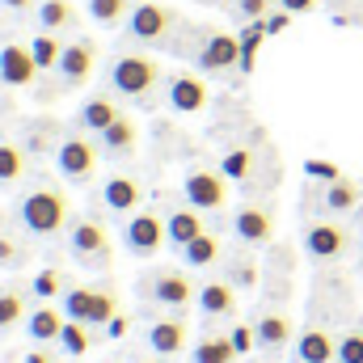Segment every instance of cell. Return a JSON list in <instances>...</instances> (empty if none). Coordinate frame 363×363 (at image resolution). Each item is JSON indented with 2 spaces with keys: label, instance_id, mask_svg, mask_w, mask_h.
<instances>
[{
  "label": "cell",
  "instance_id": "22",
  "mask_svg": "<svg viewBox=\"0 0 363 363\" xmlns=\"http://www.w3.org/2000/svg\"><path fill=\"white\" fill-rule=\"evenodd\" d=\"M114 118H118V110H114V101H110V97H89V101L81 106V114H77L81 131H93V135H101Z\"/></svg>",
  "mask_w": 363,
  "mask_h": 363
},
{
  "label": "cell",
  "instance_id": "33",
  "mask_svg": "<svg viewBox=\"0 0 363 363\" xmlns=\"http://www.w3.org/2000/svg\"><path fill=\"white\" fill-rule=\"evenodd\" d=\"M30 291H34L38 300H55V296H64V291H68V283H64V274L55 271V267H47V271H38V274H34Z\"/></svg>",
  "mask_w": 363,
  "mask_h": 363
},
{
  "label": "cell",
  "instance_id": "35",
  "mask_svg": "<svg viewBox=\"0 0 363 363\" xmlns=\"http://www.w3.org/2000/svg\"><path fill=\"white\" fill-rule=\"evenodd\" d=\"M114 308H118L114 291H110V287H93V313H89V325H110V321H114Z\"/></svg>",
  "mask_w": 363,
  "mask_h": 363
},
{
  "label": "cell",
  "instance_id": "37",
  "mask_svg": "<svg viewBox=\"0 0 363 363\" xmlns=\"http://www.w3.org/2000/svg\"><path fill=\"white\" fill-rule=\"evenodd\" d=\"M338 363H363V330H351L338 338Z\"/></svg>",
  "mask_w": 363,
  "mask_h": 363
},
{
  "label": "cell",
  "instance_id": "38",
  "mask_svg": "<svg viewBox=\"0 0 363 363\" xmlns=\"http://www.w3.org/2000/svg\"><path fill=\"white\" fill-rule=\"evenodd\" d=\"M228 338H233V347H237V355H250V351L258 347V330H250V325H237V330H233Z\"/></svg>",
  "mask_w": 363,
  "mask_h": 363
},
{
  "label": "cell",
  "instance_id": "47",
  "mask_svg": "<svg viewBox=\"0 0 363 363\" xmlns=\"http://www.w3.org/2000/svg\"><path fill=\"white\" fill-rule=\"evenodd\" d=\"M0 4H9V9H13V13H21V9H30V4H34V0H0Z\"/></svg>",
  "mask_w": 363,
  "mask_h": 363
},
{
  "label": "cell",
  "instance_id": "42",
  "mask_svg": "<svg viewBox=\"0 0 363 363\" xmlns=\"http://www.w3.org/2000/svg\"><path fill=\"white\" fill-rule=\"evenodd\" d=\"M241 13H245L250 21H262V17L271 13V0H241Z\"/></svg>",
  "mask_w": 363,
  "mask_h": 363
},
{
  "label": "cell",
  "instance_id": "25",
  "mask_svg": "<svg viewBox=\"0 0 363 363\" xmlns=\"http://www.w3.org/2000/svg\"><path fill=\"white\" fill-rule=\"evenodd\" d=\"M178 254H182V262H186V267H211V262L220 258V237H211V233H199L190 245H182Z\"/></svg>",
  "mask_w": 363,
  "mask_h": 363
},
{
  "label": "cell",
  "instance_id": "43",
  "mask_svg": "<svg viewBox=\"0 0 363 363\" xmlns=\"http://www.w3.org/2000/svg\"><path fill=\"white\" fill-rule=\"evenodd\" d=\"M233 279H237V283H245V287H250V283H254V279H258V271H254V262H237V271H233Z\"/></svg>",
  "mask_w": 363,
  "mask_h": 363
},
{
  "label": "cell",
  "instance_id": "24",
  "mask_svg": "<svg viewBox=\"0 0 363 363\" xmlns=\"http://www.w3.org/2000/svg\"><path fill=\"white\" fill-rule=\"evenodd\" d=\"M135 4H140V0H89V17L97 21V26L114 30V26H123V21L131 17Z\"/></svg>",
  "mask_w": 363,
  "mask_h": 363
},
{
  "label": "cell",
  "instance_id": "23",
  "mask_svg": "<svg viewBox=\"0 0 363 363\" xmlns=\"http://www.w3.org/2000/svg\"><path fill=\"white\" fill-rule=\"evenodd\" d=\"M101 199H106L110 211H135L140 207V182L135 178H110L106 190H101Z\"/></svg>",
  "mask_w": 363,
  "mask_h": 363
},
{
  "label": "cell",
  "instance_id": "46",
  "mask_svg": "<svg viewBox=\"0 0 363 363\" xmlns=\"http://www.w3.org/2000/svg\"><path fill=\"white\" fill-rule=\"evenodd\" d=\"M26 363H51V355H47V351H30V355H26Z\"/></svg>",
  "mask_w": 363,
  "mask_h": 363
},
{
  "label": "cell",
  "instance_id": "8",
  "mask_svg": "<svg viewBox=\"0 0 363 363\" xmlns=\"http://www.w3.org/2000/svg\"><path fill=\"white\" fill-rule=\"evenodd\" d=\"M199 68L203 72H228V68H241V38L237 34H224V30H216V34H207L203 38V47H199Z\"/></svg>",
  "mask_w": 363,
  "mask_h": 363
},
{
  "label": "cell",
  "instance_id": "12",
  "mask_svg": "<svg viewBox=\"0 0 363 363\" xmlns=\"http://www.w3.org/2000/svg\"><path fill=\"white\" fill-rule=\"evenodd\" d=\"M148 347L161 355V359H174L186 351V321L182 317H161L148 325Z\"/></svg>",
  "mask_w": 363,
  "mask_h": 363
},
{
  "label": "cell",
  "instance_id": "28",
  "mask_svg": "<svg viewBox=\"0 0 363 363\" xmlns=\"http://www.w3.org/2000/svg\"><path fill=\"white\" fill-rule=\"evenodd\" d=\"M38 21H43L47 30H64V26L77 21V9H72L68 0H43V4H38Z\"/></svg>",
  "mask_w": 363,
  "mask_h": 363
},
{
  "label": "cell",
  "instance_id": "11",
  "mask_svg": "<svg viewBox=\"0 0 363 363\" xmlns=\"http://www.w3.org/2000/svg\"><path fill=\"white\" fill-rule=\"evenodd\" d=\"M148 291H152V300L165 304V308H186V304L194 300V283L182 271H157Z\"/></svg>",
  "mask_w": 363,
  "mask_h": 363
},
{
  "label": "cell",
  "instance_id": "45",
  "mask_svg": "<svg viewBox=\"0 0 363 363\" xmlns=\"http://www.w3.org/2000/svg\"><path fill=\"white\" fill-rule=\"evenodd\" d=\"M106 334H110V338H123V334H127V321H123V317H114V321L106 325Z\"/></svg>",
  "mask_w": 363,
  "mask_h": 363
},
{
  "label": "cell",
  "instance_id": "2",
  "mask_svg": "<svg viewBox=\"0 0 363 363\" xmlns=\"http://www.w3.org/2000/svg\"><path fill=\"white\" fill-rule=\"evenodd\" d=\"M161 81V64L152 55H118L110 64V89H118L123 97H144Z\"/></svg>",
  "mask_w": 363,
  "mask_h": 363
},
{
  "label": "cell",
  "instance_id": "44",
  "mask_svg": "<svg viewBox=\"0 0 363 363\" xmlns=\"http://www.w3.org/2000/svg\"><path fill=\"white\" fill-rule=\"evenodd\" d=\"M317 0H279V9H287V13H308Z\"/></svg>",
  "mask_w": 363,
  "mask_h": 363
},
{
  "label": "cell",
  "instance_id": "36",
  "mask_svg": "<svg viewBox=\"0 0 363 363\" xmlns=\"http://www.w3.org/2000/svg\"><path fill=\"white\" fill-rule=\"evenodd\" d=\"M220 174H224V178H250V174H254V157H250L245 148H237V152H228V157H224Z\"/></svg>",
  "mask_w": 363,
  "mask_h": 363
},
{
  "label": "cell",
  "instance_id": "18",
  "mask_svg": "<svg viewBox=\"0 0 363 363\" xmlns=\"http://www.w3.org/2000/svg\"><path fill=\"white\" fill-rule=\"evenodd\" d=\"M165 228H169V245H174V250L190 245L199 233H207V228H203V216H199V207H178V211L165 220Z\"/></svg>",
  "mask_w": 363,
  "mask_h": 363
},
{
  "label": "cell",
  "instance_id": "27",
  "mask_svg": "<svg viewBox=\"0 0 363 363\" xmlns=\"http://www.w3.org/2000/svg\"><path fill=\"white\" fill-rule=\"evenodd\" d=\"M26 174V148L21 144H0V186H13Z\"/></svg>",
  "mask_w": 363,
  "mask_h": 363
},
{
  "label": "cell",
  "instance_id": "20",
  "mask_svg": "<svg viewBox=\"0 0 363 363\" xmlns=\"http://www.w3.org/2000/svg\"><path fill=\"white\" fill-rule=\"evenodd\" d=\"M254 330H258V347H267V351H283L291 342V321L283 313H262Z\"/></svg>",
  "mask_w": 363,
  "mask_h": 363
},
{
  "label": "cell",
  "instance_id": "41",
  "mask_svg": "<svg viewBox=\"0 0 363 363\" xmlns=\"http://www.w3.org/2000/svg\"><path fill=\"white\" fill-rule=\"evenodd\" d=\"M287 26H291V13H287V9H274V13L262 17V30H267V34H279V30H287Z\"/></svg>",
  "mask_w": 363,
  "mask_h": 363
},
{
  "label": "cell",
  "instance_id": "19",
  "mask_svg": "<svg viewBox=\"0 0 363 363\" xmlns=\"http://www.w3.org/2000/svg\"><path fill=\"white\" fill-rule=\"evenodd\" d=\"M199 308H203L207 317H233V313H237L233 283H203V287H199Z\"/></svg>",
  "mask_w": 363,
  "mask_h": 363
},
{
  "label": "cell",
  "instance_id": "21",
  "mask_svg": "<svg viewBox=\"0 0 363 363\" xmlns=\"http://www.w3.org/2000/svg\"><path fill=\"white\" fill-rule=\"evenodd\" d=\"M101 148H106L110 157H127V152H135V123H131L127 114H118V118L101 131Z\"/></svg>",
  "mask_w": 363,
  "mask_h": 363
},
{
  "label": "cell",
  "instance_id": "34",
  "mask_svg": "<svg viewBox=\"0 0 363 363\" xmlns=\"http://www.w3.org/2000/svg\"><path fill=\"white\" fill-rule=\"evenodd\" d=\"M21 317H30L26 313V296L21 291H0V330H13Z\"/></svg>",
  "mask_w": 363,
  "mask_h": 363
},
{
  "label": "cell",
  "instance_id": "14",
  "mask_svg": "<svg viewBox=\"0 0 363 363\" xmlns=\"http://www.w3.org/2000/svg\"><path fill=\"white\" fill-rule=\"evenodd\" d=\"M64 325H68V313L51 308V300H43V304L26 317V330H30V338H34V342H60Z\"/></svg>",
  "mask_w": 363,
  "mask_h": 363
},
{
  "label": "cell",
  "instance_id": "16",
  "mask_svg": "<svg viewBox=\"0 0 363 363\" xmlns=\"http://www.w3.org/2000/svg\"><path fill=\"white\" fill-rule=\"evenodd\" d=\"M296 359L300 363H334L338 359V342L325 330H304L296 338Z\"/></svg>",
  "mask_w": 363,
  "mask_h": 363
},
{
  "label": "cell",
  "instance_id": "3",
  "mask_svg": "<svg viewBox=\"0 0 363 363\" xmlns=\"http://www.w3.org/2000/svg\"><path fill=\"white\" fill-rule=\"evenodd\" d=\"M174 9H165V4H157V0H140L135 9H131V17H127V34L135 38V43H148V47H157V43H165V34L174 30Z\"/></svg>",
  "mask_w": 363,
  "mask_h": 363
},
{
  "label": "cell",
  "instance_id": "32",
  "mask_svg": "<svg viewBox=\"0 0 363 363\" xmlns=\"http://www.w3.org/2000/svg\"><path fill=\"white\" fill-rule=\"evenodd\" d=\"M355 203H359V186L355 182H347V178L330 182V190H325V207L330 211H351Z\"/></svg>",
  "mask_w": 363,
  "mask_h": 363
},
{
  "label": "cell",
  "instance_id": "10",
  "mask_svg": "<svg viewBox=\"0 0 363 363\" xmlns=\"http://www.w3.org/2000/svg\"><path fill=\"white\" fill-rule=\"evenodd\" d=\"M93 60H97V47H93L89 38H81V43H68L64 47V55H60V81L68 85V89H81L85 81L93 77Z\"/></svg>",
  "mask_w": 363,
  "mask_h": 363
},
{
  "label": "cell",
  "instance_id": "39",
  "mask_svg": "<svg viewBox=\"0 0 363 363\" xmlns=\"http://www.w3.org/2000/svg\"><path fill=\"white\" fill-rule=\"evenodd\" d=\"M21 262H26V250L13 237H0V267H21Z\"/></svg>",
  "mask_w": 363,
  "mask_h": 363
},
{
  "label": "cell",
  "instance_id": "15",
  "mask_svg": "<svg viewBox=\"0 0 363 363\" xmlns=\"http://www.w3.org/2000/svg\"><path fill=\"white\" fill-rule=\"evenodd\" d=\"M169 106H174L178 114H199V110L207 106V85H203L199 77L178 72V77L169 81Z\"/></svg>",
  "mask_w": 363,
  "mask_h": 363
},
{
  "label": "cell",
  "instance_id": "17",
  "mask_svg": "<svg viewBox=\"0 0 363 363\" xmlns=\"http://www.w3.org/2000/svg\"><path fill=\"white\" fill-rule=\"evenodd\" d=\"M233 228H237L241 241L262 245V241H271V211H262V207H241L237 220H233Z\"/></svg>",
  "mask_w": 363,
  "mask_h": 363
},
{
  "label": "cell",
  "instance_id": "48",
  "mask_svg": "<svg viewBox=\"0 0 363 363\" xmlns=\"http://www.w3.org/2000/svg\"><path fill=\"white\" fill-rule=\"evenodd\" d=\"M144 363H161V359H144Z\"/></svg>",
  "mask_w": 363,
  "mask_h": 363
},
{
  "label": "cell",
  "instance_id": "7",
  "mask_svg": "<svg viewBox=\"0 0 363 363\" xmlns=\"http://www.w3.org/2000/svg\"><path fill=\"white\" fill-rule=\"evenodd\" d=\"M55 161H60V174L68 182H89L93 169H97V148L85 135H68V140H60Z\"/></svg>",
  "mask_w": 363,
  "mask_h": 363
},
{
  "label": "cell",
  "instance_id": "1",
  "mask_svg": "<svg viewBox=\"0 0 363 363\" xmlns=\"http://www.w3.org/2000/svg\"><path fill=\"white\" fill-rule=\"evenodd\" d=\"M17 220H21L26 233H34V237H55V233L68 224V199H64V190L38 186V190L21 194V203H17Z\"/></svg>",
  "mask_w": 363,
  "mask_h": 363
},
{
  "label": "cell",
  "instance_id": "4",
  "mask_svg": "<svg viewBox=\"0 0 363 363\" xmlns=\"http://www.w3.org/2000/svg\"><path fill=\"white\" fill-rule=\"evenodd\" d=\"M123 241H127V250H131L135 258H152V254L169 241V228H165V220H161L157 211H135V216L127 220Z\"/></svg>",
  "mask_w": 363,
  "mask_h": 363
},
{
  "label": "cell",
  "instance_id": "29",
  "mask_svg": "<svg viewBox=\"0 0 363 363\" xmlns=\"http://www.w3.org/2000/svg\"><path fill=\"white\" fill-rule=\"evenodd\" d=\"M60 347H64V355L81 359V355H85V351L93 347L89 325H85V321H68V325H64V334H60Z\"/></svg>",
  "mask_w": 363,
  "mask_h": 363
},
{
  "label": "cell",
  "instance_id": "31",
  "mask_svg": "<svg viewBox=\"0 0 363 363\" xmlns=\"http://www.w3.org/2000/svg\"><path fill=\"white\" fill-rule=\"evenodd\" d=\"M64 313H68V321H85V325H89L93 287H68V291H64Z\"/></svg>",
  "mask_w": 363,
  "mask_h": 363
},
{
  "label": "cell",
  "instance_id": "5",
  "mask_svg": "<svg viewBox=\"0 0 363 363\" xmlns=\"http://www.w3.org/2000/svg\"><path fill=\"white\" fill-rule=\"evenodd\" d=\"M68 250H72V258L85 262V267H106V258H110V237H106V228H101L97 220H77L72 233H68Z\"/></svg>",
  "mask_w": 363,
  "mask_h": 363
},
{
  "label": "cell",
  "instance_id": "6",
  "mask_svg": "<svg viewBox=\"0 0 363 363\" xmlns=\"http://www.w3.org/2000/svg\"><path fill=\"white\" fill-rule=\"evenodd\" d=\"M182 194L199 211H220L224 207V194H228L224 190V174H216V169H190L182 178Z\"/></svg>",
  "mask_w": 363,
  "mask_h": 363
},
{
  "label": "cell",
  "instance_id": "26",
  "mask_svg": "<svg viewBox=\"0 0 363 363\" xmlns=\"http://www.w3.org/2000/svg\"><path fill=\"white\" fill-rule=\"evenodd\" d=\"M190 355H194V363H233L237 359V347H233V338H220V334L211 338V334H207Z\"/></svg>",
  "mask_w": 363,
  "mask_h": 363
},
{
  "label": "cell",
  "instance_id": "13",
  "mask_svg": "<svg viewBox=\"0 0 363 363\" xmlns=\"http://www.w3.org/2000/svg\"><path fill=\"white\" fill-rule=\"evenodd\" d=\"M304 250H308L313 258H321V262L342 258V250H347V233H342L338 224H308V233H304Z\"/></svg>",
  "mask_w": 363,
  "mask_h": 363
},
{
  "label": "cell",
  "instance_id": "40",
  "mask_svg": "<svg viewBox=\"0 0 363 363\" xmlns=\"http://www.w3.org/2000/svg\"><path fill=\"white\" fill-rule=\"evenodd\" d=\"M304 174H308V178H321V182H338V178H342L330 161H308V165H304Z\"/></svg>",
  "mask_w": 363,
  "mask_h": 363
},
{
  "label": "cell",
  "instance_id": "30",
  "mask_svg": "<svg viewBox=\"0 0 363 363\" xmlns=\"http://www.w3.org/2000/svg\"><path fill=\"white\" fill-rule=\"evenodd\" d=\"M30 51H34V60H38V68H47V72H51V68H60V55H64V43H60L55 34H47V30H43V34H38V38L30 43Z\"/></svg>",
  "mask_w": 363,
  "mask_h": 363
},
{
  "label": "cell",
  "instance_id": "9",
  "mask_svg": "<svg viewBox=\"0 0 363 363\" xmlns=\"http://www.w3.org/2000/svg\"><path fill=\"white\" fill-rule=\"evenodd\" d=\"M38 72H43V68H38V60H34V51H30V47H21V43L0 47V81H4V85L26 89V85H34V77H38Z\"/></svg>",
  "mask_w": 363,
  "mask_h": 363
}]
</instances>
